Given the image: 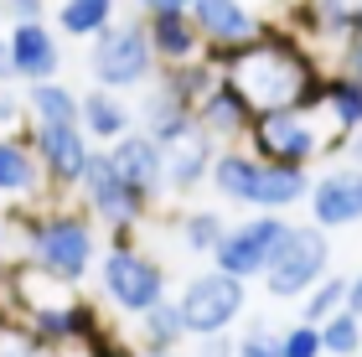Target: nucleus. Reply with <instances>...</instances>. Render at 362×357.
I'll return each instance as SVG.
<instances>
[{"label":"nucleus","mask_w":362,"mask_h":357,"mask_svg":"<svg viewBox=\"0 0 362 357\" xmlns=\"http://www.w3.org/2000/svg\"><path fill=\"white\" fill-rule=\"evenodd\" d=\"M228 83L238 88V99L259 115H279V109H310V99H316V78H310V68L295 52H285V47H254V52H243L228 62Z\"/></svg>","instance_id":"obj_1"},{"label":"nucleus","mask_w":362,"mask_h":357,"mask_svg":"<svg viewBox=\"0 0 362 357\" xmlns=\"http://www.w3.org/2000/svg\"><path fill=\"white\" fill-rule=\"evenodd\" d=\"M31 264L62 285H78L93 264V223L83 213H47L26 228Z\"/></svg>","instance_id":"obj_2"},{"label":"nucleus","mask_w":362,"mask_h":357,"mask_svg":"<svg viewBox=\"0 0 362 357\" xmlns=\"http://www.w3.org/2000/svg\"><path fill=\"white\" fill-rule=\"evenodd\" d=\"M249 280H233V274L223 269H207V274H192L187 285H181V321H187V336H223L233 321L243 316V305H249Z\"/></svg>","instance_id":"obj_3"},{"label":"nucleus","mask_w":362,"mask_h":357,"mask_svg":"<svg viewBox=\"0 0 362 357\" xmlns=\"http://www.w3.org/2000/svg\"><path fill=\"white\" fill-rule=\"evenodd\" d=\"M104 295L119 305L124 316H145V311H156L160 300H166V269L156 264L151 254H140V249H129L124 233L114 238V249L104 254Z\"/></svg>","instance_id":"obj_4"},{"label":"nucleus","mask_w":362,"mask_h":357,"mask_svg":"<svg viewBox=\"0 0 362 357\" xmlns=\"http://www.w3.org/2000/svg\"><path fill=\"white\" fill-rule=\"evenodd\" d=\"M326 264H332L326 228H290V238L279 243V254H274V264L264 269V290L274 300L310 295V290L326 280Z\"/></svg>","instance_id":"obj_5"},{"label":"nucleus","mask_w":362,"mask_h":357,"mask_svg":"<svg viewBox=\"0 0 362 357\" xmlns=\"http://www.w3.org/2000/svg\"><path fill=\"white\" fill-rule=\"evenodd\" d=\"M290 238V223L279 218V213H259L249 223H238V228H228L223 243H218V254H212V264H218L223 274H233V280H264V269L274 264V254H279V243Z\"/></svg>","instance_id":"obj_6"},{"label":"nucleus","mask_w":362,"mask_h":357,"mask_svg":"<svg viewBox=\"0 0 362 357\" xmlns=\"http://www.w3.org/2000/svg\"><path fill=\"white\" fill-rule=\"evenodd\" d=\"M156 68V42L145 37V26H109L93 42V78L104 88H135Z\"/></svg>","instance_id":"obj_7"},{"label":"nucleus","mask_w":362,"mask_h":357,"mask_svg":"<svg viewBox=\"0 0 362 357\" xmlns=\"http://www.w3.org/2000/svg\"><path fill=\"white\" fill-rule=\"evenodd\" d=\"M83 202L93 218H104L114 233H129L135 223L145 218V207H151V197H140L135 187L124 182V171L114 166L109 151H93L88 160V176H83Z\"/></svg>","instance_id":"obj_8"},{"label":"nucleus","mask_w":362,"mask_h":357,"mask_svg":"<svg viewBox=\"0 0 362 357\" xmlns=\"http://www.w3.org/2000/svg\"><path fill=\"white\" fill-rule=\"evenodd\" d=\"M254 145H259V160H274V166H300L316 160L326 145H321V129L305 119V109H279V115H259L254 119Z\"/></svg>","instance_id":"obj_9"},{"label":"nucleus","mask_w":362,"mask_h":357,"mask_svg":"<svg viewBox=\"0 0 362 357\" xmlns=\"http://www.w3.org/2000/svg\"><path fill=\"white\" fill-rule=\"evenodd\" d=\"M31 151H37L47 182H57V187H83L88 160H93L83 124H37V135H31Z\"/></svg>","instance_id":"obj_10"},{"label":"nucleus","mask_w":362,"mask_h":357,"mask_svg":"<svg viewBox=\"0 0 362 357\" xmlns=\"http://www.w3.org/2000/svg\"><path fill=\"white\" fill-rule=\"evenodd\" d=\"M310 218L316 228H352L362 223V171L357 166H337L310 187Z\"/></svg>","instance_id":"obj_11"},{"label":"nucleus","mask_w":362,"mask_h":357,"mask_svg":"<svg viewBox=\"0 0 362 357\" xmlns=\"http://www.w3.org/2000/svg\"><path fill=\"white\" fill-rule=\"evenodd\" d=\"M109 156H114V166L124 171V182L135 187L140 197H156V192L166 187V145L151 140L145 129H140V135H124Z\"/></svg>","instance_id":"obj_12"},{"label":"nucleus","mask_w":362,"mask_h":357,"mask_svg":"<svg viewBox=\"0 0 362 357\" xmlns=\"http://www.w3.org/2000/svg\"><path fill=\"white\" fill-rule=\"evenodd\" d=\"M197 129H207L212 140H233V135H243V129H254V109L238 99V88L228 83H212L207 88V99L197 104Z\"/></svg>","instance_id":"obj_13"},{"label":"nucleus","mask_w":362,"mask_h":357,"mask_svg":"<svg viewBox=\"0 0 362 357\" xmlns=\"http://www.w3.org/2000/svg\"><path fill=\"white\" fill-rule=\"evenodd\" d=\"M11 57H16V78H31V83H52L57 73V42L42 21H26L11 31Z\"/></svg>","instance_id":"obj_14"},{"label":"nucleus","mask_w":362,"mask_h":357,"mask_svg":"<svg viewBox=\"0 0 362 357\" xmlns=\"http://www.w3.org/2000/svg\"><path fill=\"white\" fill-rule=\"evenodd\" d=\"M212 160H218L212 135H207V129H197V135H187L181 145L166 151V187L171 192H192L202 176H212Z\"/></svg>","instance_id":"obj_15"},{"label":"nucleus","mask_w":362,"mask_h":357,"mask_svg":"<svg viewBox=\"0 0 362 357\" xmlns=\"http://www.w3.org/2000/svg\"><path fill=\"white\" fill-rule=\"evenodd\" d=\"M192 109L176 88H160L151 104H145V135L160 140V145H181L187 135H197V124H192Z\"/></svg>","instance_id":"obj_16"},{"label":"nucleus","mask_w":362,"mask_h":357,"mask_svg":"<svg viewBox=\"0 0 362 357\" xmlns=\"http://www.w3.org/2000/svg\"><path fill=\"white\" fill-rule=\"evenodd\" d=\"M259 166H264L259 156H243V151H223L218 160H212V192H218V197H228V202H243V207H254Z\"/></svg>","instance_id":"obj_17"},{"label":"nucleus","mask_w":362,"mask_h":357,"mask_svg":"<svg viewBox=\"0 0 362 357\" xmlns=\"http://www.w3.org/2000/svg\"><path fill=\"white\" fill-rule=\"evenodd\" d=\"M197 31L223 42V47H238V42L254 37V21L238 0H197Z\"/></svg>","instance_id":"obj_18"},{"label":"nucleus","mask_w":362,"mask_h":357,"mask_svg":"<svg viewBox=\"0 0 362 357\" xmlns=\"http://www.w3.org/2000/svg\"><path fill=\"white\" fill-rule=\"evenodd\" d=\"M42 160L21 140H0V197H31L42 187Z\"/></svg>","instance_id":"obj_19"},{"label":"nucleus","mask_w":362,"mask_h":357,"mask_svg":"<svg viewBox=\"0 0 362 357\" xmlns=\"http://www.w3.org/2000/svg\"><path fill=\"white\" fill-rule=\"evenodd\" d=\"M300 197H305V171L300 166H274V160L259 166V187H254V207H259V213L295 207Z\"/></svg>","instance_id":"obj_20"},{"label":"nucleus","mask_w":362,"mask_h":357,"mask_svg":"<svg viewBox=\"0 0 362 357\" xmlns=\"http://www.w3.org/2000/svg\"><path fill=\"white\" fill-rule=\"evenodd\" d=\"M83 135H93V140H124L129 135V115L114 93L98 88L83 99Z\"/></svg>","instance_id":"obj_21"},{"label":"nucleus","mask_w":362,"mask_h":357,"mask_svg":"<svg viewBox=\"0 0 362 357\" xmlns=\"http://www.w3.org/2000/svg\"><path fill=\"white\" fill-rule=\"evenodd\" d=\"M31 115H37V124H83V99H73L62 83H37Z\"/></svg>","instance_id":"obj_22"},{"label":"nucleus","mask_w":362,"mask_h":357,"mask_svg":"<svg viewBox=\"0 0 362 357\" xmlns=\"http://www.w3.org/2000/svg\"><path fill=\"white\" fill-rule=\"evenodd\" d=\"M151 42H156V52H160V57L187 62V57H192V47H197V26H192L181 11H166V16H156V21H151Z\"/></svg>","instance_id":"obj_23"},{"label":"nucleus","mask_w":362,"mask_h":357,"mask_svg":"<svg viewBox=\"0 0 362 357\" xmlns=\"http://www.w3.org/2000/svg\"><path fill=\"white\" fill-rule=\"evenodd\" d=\"M347 290H352V280H337V274H326V280L305 295V311H300V321L305 327H326L332 316H341L347 311Z\"/></svg>","instance_id":"obj_24"},{"label":"nucleus","mask_w":362,"mask_h":357,"mask_svg":"<svg viewBox=\"0 0 362 357\" xmlns=\"http://www.w3.org/2000/svg\"><path fill=\"white\" fill-rule=\"evenodd\" d=\"M321 104L332 109V119L341 124V129H362V83L357 78H337V83H326L321 88Z\"/></svg>","instance_id":"obj_25"},{"label":"nucleus","mask_w":362,"mask_h":357,"mask_svg":"<svg viewBox=\"0 0 362 357\" xmlns=\"http://www.w3.org/2000/svg\"><path fill=\"white\" fill-rule=\"evenodd\" d=\"M140 336H145V347H176L181 336H187L181 305H176V300H160L156 311H145V316H140Z\"/></svg>","instance_id":"obj_26"},{"label":"nucleus","mask_w":362,"mask_h":357,"mask_svg":"<svg viewBox=\"0 0 362 357\" xmlns=\"http://www.w3.org/2000/svg\"><path fill=\"white\" fill-rule=\"evenodd\" d=\"M0 357H47V336L21 316H0Z\"/></svg>","instance_id":"obj_27"},{"label":"nucleus","mask_w":362,"mask_h":357,"mask_svg":"<svg viewBox=\"0 0 362 357\" xmlns=\"http://www.w3.org/2000/svg\"><path fill=\"white\" fill-rule=\"evenodd\" d=\"M114 16V0H62V26L73 31V37H98V31H109L104 21Z\"/></svg>","instance_id":"obj_28"},{"label":"nucleus","mask_w":362,"mask_h":357,"mask_svg":"<svg viewBox=\"0 0 362 357\" xmlns=\"http://www.w3.org/2000/svg\"><path fill=\"white\" fill-rule=\"evenodd\" d=\"M321 342H326V357H362V316L341 311L321 327Z\"/></svg>","instance_id":"obj_29"},{"label":"nucleus","mask_w":362,"mask_h":357,"mask_svg":"<svg viewBox=\"0 0 362 357\" xmlns=\"http://www.w3.org/2000/svg\"><path fill=\"white\" fill-rule=\"evenodd\" d=\"M223 218L218 213H187V223H181V243H187L192 254H218L223 243Z\"/></svg>","instance_id":"obj_30"},{"label":"nucleus","mask_w":362,"mask_h":357,"mask_svg":"<svg viewBox=\"0 0 362 357\" xmlns=\"http://www.w3.org/2000/svg\"><path fill=\"white\" fill-rule=\"evenodd\" d=\"M238 357H285V332L254 321V327L238 336Z\"/></svg>","instance_id":"obj_31"},{"label":"nucleus","mask_w":362,"mask_h":357,"mask_svg":"<svg viewBox=\"0 0 362 357\" xmlns=\"http://www.w3.org/2000/svg\"><path fill=\"white\" fill-rule=\"evenodd\" d=\"M285 357H326L321 327H305V321H295V327L285 332Z\"/></svg>","instance_id":"obj_32"},{"label":"nucleus","mask_w":362,"mask_h":357,"mask_svg":"<svg viewBox=\"0 0 362 357\" xmlns=\"http://www.w3.org/2000/svg\"><path fill=\"white\" fill-rule=\"evenodd\" d=\"M192 357H238V342H228V332L223 336H202Z\"/></svg>","instance_id":"obj_33"},{"label":"nucleus","mask_w":362,"mask_h":357,"mask_svg":"<svg viewBox=\"0 0 362 357\" xmlns=\"http://www.w3.org/2000/svg\"><path fill=\"white\" fill-rule=\"evenodd\" d=\"M11 16H16V21H37V16H42V0H11Z\"/></svg>","instance_id":"obj_34"},{"label":"nucleus","mask_w":362,"mask_h":357,"mask_svg":"<svg viewBox=\"0 0 362 357\" xmlns=\"http://www.w3.org/2000/svg\"><path fill=\"white\" fill-rule=\"evenodd\" d=\"M16 78V57H11V37H0V83Z\"/></svg>","instance_id":"obj_35"},{"label":"nucleus","mask_w":362,"mask_h":357,"mask_svg":"<svg viewBox=\"0 0 362 357\" xmlns=\"http://www.w3.org/2000/svg\"><path fill=\"white\" fill-rule=\"evenodd\" d=\"M16 115H21V104H16L11 93L0 88V124H16Z\"/></svg>","instance_id":"obj_36"},{"label":"nucleus","mask_w":362,"mask_h":357,"mask_svg":"<svg viewBox=\"0 0 362 357\" xmlns=\"http://www.w3.org/2000/svg\"><path fill=\"white\" fill-rule=\"evenodd\" d=\"M347 78H357V83H362V42L347 47Z\"/></svg>","instance_id":"obj_37"},{"label":"nucleus","mask_w":362,"mask_h":357,"mask_svg":"<svg viewBox=\"0 0 362 357\" xmlns=\"http://www.w3.org/2000/svg\"><path fill=\"white\" fill-rule=\"evenodd\" d=\"M140 6H151L156 16H166V11H187V0H140ZM197 6V0H192Z\"/></svg>","instance_id":"obj_38"},{"label":"nucleus","mask_w":362,"mask_h":357,"mask_svg":"<svg viewBox=\"0 0 362 357\" xmlns=\"http://www.w3.org/2000/svg\"><path fill=\"white\" fill-rule=\"evenodd\" d=\"M347 311L362 316V274H352V290H347Z\"/></svg>","instance_id":"obj_39"},{"label":"nucleus","mask_w":362,"mask_h":357,"mask_svg":"<svg viewBox=\"0 0 362 357\" xmlns=\"http://www.w3.org/2000/svg\"><path fill=\"white\" fill-rule=\"evenodd\" d=\"M140 357H176V347H145Z\"/></svg>","instance_id":"obj_40"},{"label":"nucleus","mask_w":362,"mask_h":357,"mask_svg":"<svg viewBox=\"0 0 362 357\" xmlns=\"http://www.w3.org/2000/svg\"><path fill=\"white\" fill-rule=\"evenodd\" d=\"M352 160H357V171H362V129L352 135Z\"/></svg>","instance_id":"obj_41"},{"label":"nucleus","mask_w":362,"mask_h":357,"mask_svg":"<svg viewBox=\"0 0 362 357\" xmlns=\"http://www.w3.org/2000/svg\"><path fill=\"white\" fill-rule=\"evenodd\" d=\"M357 26H362V16H357Z\"/></svg>","instance_id":"obj_42"}]
</instances>
